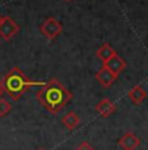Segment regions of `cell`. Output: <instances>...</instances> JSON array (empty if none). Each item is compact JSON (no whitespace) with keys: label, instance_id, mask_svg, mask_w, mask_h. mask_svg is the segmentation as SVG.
<instances>
[{"label":"cell","instance_id":"1","mask_svg":"<svg viewBox=\"0 0 148 150\" xmlns=\"http://www.w3.org/2000/svg\"><path fill=\"white\" fill-rule=\"evenodd\" d=\"M36 98L50 114L56 115L72 99V93L67 90L58 79H51L37 91Z\"/></svg>","mask_w":148,"mask_h":150},{"label":"cell","instance_id":"2","mask_svg":"<svg viewBox=\"0 0 148 150\" xmlns=\"http://www.w3.org/2000/svg\"><path fill=\"white\" fill-rule=\"evenodd\" d=\"M0 83L3 86L4 93H7L13 100H17L30 86H45L46 82L29 80L19 67H13L3 77Z\"/></svg>","mask_w":148,"mask_h":150},{"label":"cell","instance_id":"3","mask_svg":"<svg viewBox=\"0 0 148 150\" xmlns=\"http://www.w3.org/2000/svg\"><path fill=\"white\" fill-rule=\"evenodd\" d=\"M39 30L47 39H55L63 30V26L55 17H47L39 26Z\"/></svg>","mask_w":148,"mask_h":150},{"label":"cell","instance_id":"4","mask_svg":"<svg viewBox=\"0 0 148 150\" xmlns=\"http://www.w3.org/2000/svg\"><path fill=\"white\" fill-rule=\"evenodd\" d=\"M20 31V26L13 21L11 17H3V21L0 24V37L4 41H9L12 37H14Z\"/></svg>","mask_w":148,"mask_h":150},{"label":"cell","instance_id":"5","mask_svg":"<svg viewBox=\"0 0 148 150\" xmlns=\"http://www.w3.org/2000/svg\"><path fill=\"white\" fill-rule=\"evenodd\" d=\"M102 67H105L106 69H109L110 72H112L113 74H115V76H119V73L124 71V68H126V62H124L123 59H122L121 56H118L117 54L113 55L110 59H108L106 62L102 63Z\"/></svg>","mask_w":148,"mask_h":150},{"label":"cell","instance_id":"6","mask_svg":"<svg viewBox=\"0 0 148 150\" xmlns=\"http://www.w3.org/2000/svg\"><path fill=\"white\" fill-rule=\"evenodd\" d=\"M118 145L122 150H135L140 145V138L132 132H127L118 140Z\"/></svg>","mask_w":148,"mask_h":150},{"label":"cell","instance_id":"7","mask_svg":"<svg viewBox=\"0 0 148 150\" xmlns=\"http://www.w3.org/2000/svg\"><path fill=\"white\" fill-rule=\"evenodd\" d=\"M96 80L104 86V88H110L113 85V82L117 80V76L113 74L109 69H106L105 67H101V69H98V72L96 73Z\"/></svg>","mask_w":148,"mask_h":150},{"label":"cell","instance_id":"8","mask_svg":"<svg viewBox=\"0 0 148 150\" xmlns=\"http://www.w3.org/2000/svg\"><path fill=\"white\" fill-rule=\"evenodd\" d=\"M96 111H97L102 117H109L110 115L114 114V112L117 111V107H115V105L110 99L104 98V99H101L100 102L96 105Z\"/></svg>","mask_w":148,"mask_h":150},{"label":"cell","instance_id":"9","mask_svg":"<svg viewBox=\"0 0 148 150\" xmlns=\"http://www.w3.org/2000/svg\"><path fill=\"white\" fill-rule=\"evenodd\" d=\"M127 97L130 98V100H131L134 105H140V103L146 99L147 93H146V90H144L140 85H135L134 88L129 91Z\"/></svg>","mask_w":148,"mask_h":150},{"label":"cell","instance_id":"10","mask_svg":"<svg viewBox=\"0 0 148 150\" xmlns=\"http://www.w3.org/2000/svg\"><path fill=\"white\" fill-rule=\"evenodd\" d=\"M115 54H117L115 52V50L109 45V43H104V45L101 46L97 51H96V56H97L102 63L106 62L108 59H110V57H112L113 55H115Z\"/></svg>","mask_w":148,"mask_h":150},{"label":"cell","instance_id":"11","mask_svg":"<svg viewBox=\"0 0 148 150\" xmlns=\"http://www.w3.org/2000/svg\"><path fill=\"white\" fill-rule=\"evenodd\" d=\"M62 123L67 129L74 131V129L80 124V117H79V115L75 114V112H68V114H66L64 116H63Z\"/></svg>","mask_w":148,"mask_h":150},{"label":"cell","instance_id":"12","mask_svg":"<svg viewBox=\"0 0 148 150\" xmlns=\"http://www.w3.org/2000/svg\"><path fill=\"white\" fill-rule=\"evenodd\" d=\"M11 110H12V106H11V103L8 102V100L3 99V98H0V117L7 116V115L9 114Z\"/></svg>","mask_w":148,"mask_h":150},{"label":"cell","instance_id":"13","mask_svg":"<svg viewBox=\"0 0 148 150\" xmlns=\"http://www.w3.org/2000/svg\"><path fill=\"white\" fill-rule=\"evenodd\" d=\"M75 150H94V148L91 145L89 142H87V141H84V142H81L77 145V148Z\"/></svg>","mask_w":148,"mask_h":150},{"label":"cell","instance_id":"14","mask_svg":"<svg viewBox=\"0 0 148 150\" xmlns=\"http://www.w3.org/2000/svg\"><path fill=\"white\" fill-rule=\"evenodd\" d=\"M3 93H4V90H3V86H1V83H0V98H1Z\"/></svg>","mask_w":148,"mask_h":150},{"label":"cell","instance_id":"15","mask_svg":"<svg viewBox=\"0 0 148 150\" xmlns=\"http://www.w3.org/2000/svg\"><path fill=\"white\" fill-rule=\"evenodd\" d=\"M1 21H3V17H1V16H0V24H1Z\"/></svg>","mask_w":148,"mask_h":150},{"label":"cell","instance_id":"16","mask_svg":"<svg viewBox=\"0 0 148 150\" xmlns=\"http://www.w3.org/2000/svg\"><path fill=\"white\" fill-rule=\"evenodd\" d=\"M37 150H45V149H42V148H41V149H37Z\"/></svg>","mask_w":148,"mask_h":150},{"label":"cell","instance_id":"17","mask_svg":"<svg viewBox=\"0 0 148 150\" xmlns=\"http://www.w3.org/2000/svg\"><path fill=\"white\" fill-rule=\"evenodd\" d=\"M66 1H71V0H66Z\"/></svg>","mask_w":148,"mask_h":150}]
</instances>
